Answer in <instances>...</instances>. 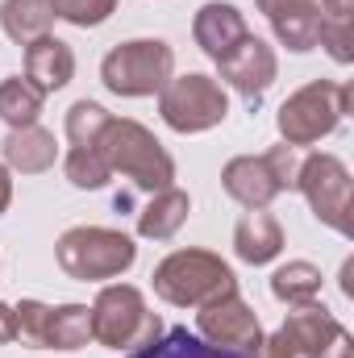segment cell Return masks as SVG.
Segmentation results:
<instances>
[{
	"instance_id": "8fae6325",
	"label": "cell",
	"mask_w": 354,
	"mask_h": 358,
	"mask_svg": "<svg viewBox=\"0 0 354 358\" xmlns=\"http://www.w3.org/2000/svg\"><path fill=\"white\" fill-rule=\"evenodd\" d=\"M279 334L288 338V346L296 350V358H351L354 342H351V329L325 308V304H296Z\"/></svg>"
},
{
	"instance_id": "6da1fadb",
	"label": "cell",
	"mask_w": 354,
	"mask_h": 358,
	"mask_svg": "<svg viewBox=\"0 0 354 358\" xmlns=\"http://www.w3.org/2000/svg\"><path fill=\"white\" fill-rule=\"evenodd\" d=\"M150 283H155V296L167 300L171 308H204V304H213V300L238 292L234 267H229L221 255L196 250V246L171 250V255L155 267Z\"/></svg>"
},
{
	"instance_id": "2e32d148",
	"label": "cell",
	"mask_w": 354,
	"mask_h": 358,
	"mask_svg": "<svg viewBox=\"0 0 354 358\" xmlns=\"http://www.w3.org/2000/svg\"><path fill=\"white\" fill-rule=\"evenodd\" d=\"M0 163L17 176H42L59 163V142L50 129L42 125H25V129H8V138L0 142Z\"/></svg>"
},
{
	"instance_id": "f546056e",
	"label": "cell",
	"mask_w": 354,
	"mask_h": 358,
	"mask_svg": "<svg viewBox=\"0 0 354 358\" xmlns=\"http://www.w3.org/2000/svg\"><path fill=\"white\" fill-rule=\"evenodd\" d=\"M8 204H13V171L0 163V217L8 213Z\"/></svg>"
},
{
	"instance_id": "ffe728a7",
	"label": "cell",
	"mask_w": 354,
	"mask_h": 358,
	"mask_svg": "<svg viewBox=\"0 0 354 358\" xmlns=\"http://www.w3.org/2000/svg\"><path fill=\"white\" fill-rule=\"evenodd\" d=\"M92 342V308L88 304H50L46 321V350H84Z\"/></svg>"
},
{
	"instance_id": "5b68a950",
	"label": "cell",
	"mask_w": 354,
	"mask_h": 358,
	"mask_svg": "<svg viewBox=\"0 0 354 358\" xmlns=\"http://www.w3.org/2000/svg\"><path fill=\"white\" fill-rule=\"evenodd\" d=\"M351 84H334V80H313L304 88H296L275 113V129L283 138V146H317L321 138H330L342 117L351 113Z\"/></svg>"
},
{
	"instance_id": "7c38bea8",
	"label": "cell",
	"mask_w": 354,
	"mask_h": 358,
	"mask_svg": "<svg viewBox=\"0 0 354 358\" xmlns=\"http://www.w3.org/2000/svg\"><path fill=\"white\" fill-rule=\"evenodd\" d=\"M217 71H221V88H234L250 108L263 100L271 84L279 80V59H275V50L267 46L263 38H255V34H246L225 59H217Z\"/></svg>"
},
{
	"instance_id": "9a60e30c",
	"label": "cell",
	"mask_w": 354,
	"mask_h": 358,
	"mask_svg": "<svg viewBox=\"0 0 354 358\" xmlns=\"http://www.w3.org/2000/svg\"><path fill=\"white\" fill-rule=\"evenodd\" d=\"M25 80L42 92V96L63 92L76 80V50L63 38H55V34L29 42L25 46Z\"/></svg>"
},
{
	"instance_id": "8992f818",
	"label": "cell",
	"mask_w": 354,
	"mask_h": 358,
	"mask_svg": "<svg viewBox=\"0 0 354 358\" xmlns=\"http://www.w3.org/2000/svg\"><path fill=\"white\" fill-rule=\"evenodd\" d=\"M171 76H176V50L163 38H129L100 59V84L125 100L159 96Z\"/></svg>"
},
{
	"instance_id": "44dd1931",
	"label": "cell",
	"mask_w": 354,
	"mask_h": 358,
	"mask_svg": "<svg viewBox=\"0 0 354 358\" xmlns=\"http://www.w3.org/2000/svg\"><path fill=\"white\" fill-rule=\"evenodd\" d=\"M321 283H325L321 279V267H313L304 259H292V263H283V267L271 275V296L279 304L296 308V304H313L321 296Z\"/></svg>"
},
{
	"instance_id": "3957f363",
	"label": "cell",
	"mask_w": 354,
	"mask_h": 358,
	"mask_svg": "<svg viewBox=\"0 0 354 358\" xmlns=\"http://www.w3.org/2000/svg\"><path fill=\"white\" fill-rule=\"evenodd\" d=\"M163 321L150 313L146 296L134 283H104L92 300V342L117 355H134L150 342H159Z\"/></svg>"
},
{
	"instance_id": "83f0119b",
	"label": "cell",
	"mask_w": 354,
	"mask_h": 358,
	"mask_svg": "<svg viewBox=\"0 0 354 358\" xmlns=\"http://www.w3.org/2000/svg\"><path fill=\"white\" fill-rule=\"evenodd\" d=\"M255 358H296V350H292V346H288V338L275 329L271 338H263V346H259V355H255Z\"/></svg>"
},
{
	"instance_id": "4dcf8cb0",
	"label": "cell",
	"mask_w": 354,
	"mask_h": 358,
	"mask_svg": "<svg viewBox=\"0 0 354 358\" xmlns=\"http://www.w3.org/2000/svg\"><path fill=\"white\" fill-rule=\"evenodd\" d=\"M351 275H354V263L346 259V263H342V292H346V296H354V283H351Z\"/></svg>"
},
{
	"instance_id": "e0dca14e",
	"label": "cell",
	"mask_w": 354,
	"mask_h": 358,
	"mask_svg": "<svg viewBox=\"0 0 354 358\" xmlns=\"http://www.w3.org/2000/svg\"><path fill=\"white\" fill-rule=\"evenodd\" d=\"M283 250V225L267 208H246V217L234 225V255L246 267H267Z\"/></svg>"
},
{
	"instance_id": "7a4b0ae2",
	"label": "cell",
	"mask_w": 354,
	"mask_h": 358,
	"mask_svg": "<svg viewBox=\"0 0 354 358\" xmlns=\"http://www.w3.org/2000/svg\"><path fill=\"white\" fill-rule=\"evenodd\" d=\"M100 155H104L113 176H125L142 192H163V187L176 183V159L134 117H113L108 121V129L100 138Z\"/></svg>"
},
{
	"instance_id": "4316f807",
	"label": "cell",
	"mask_w": 354,
	"mask_h": 358,
	"mask_svg": "<svg viewBox=\"0 0 354 358\" xmlns=\"http://www.w3.org/2000/svg\"><path fill=\"white\" fill-rule=\"evenodd\" d=\"M113 13H117V0H55V17L76 29H96Z\"/></svg>"
},
{
	"instance_id": "d6986e66",
	"label": "cell",
	"mask_w": 354,
	"mask_h": 358,
	"mask_svg": "<svg viewBox=\"0 0 354 358\" xmlns=\"http://www.w3.org/2000/svg\"><path fill=\"white\" fill-rule=\"evenodd\" d=\"M55 0H0V29L17 46H29L50 34L55 25Z\"/></svg>"
},
{
	"instance_id": "7402d4cb",
	"label": "cell",
	"mask_w": 354,
	"mask_h": 358,
	"mask_svg": "<svg viewBox=\"0 0 354 358\" xmlns=\"http://www.w3.org/2000/svg\"><path fill=\"white\" fill-rule=\"evenodd\" d=\"M42 104H46V96L34 88L25 76H8V80H0V121H4L8 129L38 125Z\"/></svg>"
},
{
	"instance_id": "cb8c5ba5",
	"label": "cell",
	"mask_w": 354,
	"mask_h": 358,
	"mask_svg": "<svg viewBox=\"0 0 354 358\" xmlns=\"http://www.w3.org/2000/svg\"><path fill=\"white\" fill-rule=\"evenodd\" d=\"M108 121H113V113H108L104 104H96V100H76V104L67 108V121H63V134H67L71 150H96L100 138H104V129H108Z\"/></svg>"
},
{
	"instance_id": "5bb4252c",
	"label": "cell",
	"mask_w": 354,
	"mask_h": 358,
	"mask_svg": "<svg viewBox=\"0 0 354 358\" xmlns=\"http://www.w3.org/2000/svg\"><path fill=\"white\" fill-rule=\"evenodd\" d=\"M246 34H250L246 13H242L238 4H229V0H208V4H200L196 17H192V38H196V46H200L213 63L225 59Z\"/></svg>"
},
{
	"instance_id": "ac0fdd59",
	"label": "cell",
	"mask_w": 354,
	"mask_h": 358,
	"mask_svg": "<svg viewBox=\"0 0 354 358\" xmlns=\"http://www.w3.org/2000/svg\"><path fill=\"white\" fill-rule=\"evenodd\" d=\"M187 213H192V196L183 187L171 183L163 192H150L146 208L138 213V238H146V242H171L183 229Z\"/></svg>"
},
{
	"instance_id": "ba28073f",
	"label": "cell",
	"mask_w": 354,
	"mask_h": 358,
	"mask_svg": "<svg viewBox=\"0 0 354 358\" xmlns=\"http://www.w3.org/2000/svg\"><path fill=\"white\" fill-rule=\"evenodd\" d=\"M159 117L167 129L176 134H204L225 125L229 117V92L221 88L213 76L204 71H187V76H171L167 88L159 92Z\"/></svg>"
},
{
	"instance_id": "52a82bcc",
	"label": "cell",
	"mask_w": 354,
	"mask_h": 358,
	"mask_svg": "<svg viewBox=\"0 0 354 358\" xmlns=\"http://www.w3.org/2000/svg\"><path fill=\"white\" fill-rule=\"evenodd\" d=\"M300 176V155L296 146H271L263 155H238L221 167V187L229 200H238L242 208H267L275 196L296 192Z\"/></svg>"
},
{
	"instance_id": "30bf717a",
	"label": "cell",
	"mask_w": 354,
	"mask_h": 358,
	"mask_svg": "<svg viewBox=\"0 0 354 358\" xmlns=\"http://www.w3.org/2000/svg\"><path fill=\"white\" fill-rule=\"evenodd\" d=\"M196 338H204L217 350H234V355L255 358L267 334H263V325H259V313L238 292H229V296L196 308Z\"/></svg>"
},
{
	"instance_id": "277c9868",
	"label": "cell",
	"mask_w": 354,
	"mask_h": 358,
	"mask_svg": "<svg viewBox=\"0 0 354 358\" xmlns=\"http://www.w3.org/2000/svg\"><path fill=\"white\" fill-rule=\"evenodd\" d=\"M55 259L67 279L104 283V279H121L138 263V246L129 234L108 229V225H71L55 242Z\"/></svg>"
},
{
	"instance_id": "f1b7e54d",
	"label": "cell",
	"mask_w": 354,
	"mask_h": 358,
	"mask_svg": "<svg viewBox=\"0 0 354 358\" xmlns=\"http://www.w3.org/2000/svg\"><path fill=\"white\" fill-rule=\"evenodd\" d=\"M17 342V317H13V304L0 300V346Z\"/></svg>"
},
{
	"instance_id": "9c48e42d",
	"label": "cell",
	"mask_w": 354,
	"mask_h": 358,
	"mask_svg": "<svg viewBox=\"0 0 354 358\" xmlns=\"http://www.w3.org/2000/svg\"><path fill=\"white\" fill-rule=\"evenodd\" d=\"M296 192L309 200V208L321 225L351 238V167L338 155H325V150L304 155L300 176H296Z\"/></svg>"
},
{
	"instance_id": "603a6c76",
	"label": "cell",
	"mask_w": 354,
	"mask_h": 358,
	"mask_svg": "<svg viewBox=\"0 0 354 358\" xmlns=\"http://www.w3.org/2000/svg\"><path fill=\"white\" fill-rule=\"evenodd\" d=\"M125 358H246V355L217 350V346H208L204 338H196L187 329H163L159 342H150V346H142V350H134Z\"/></svg>"
},
{
	"instance_id": "484cf974",
	"label": "cell",
	"mask_w": 354,
	"mask_h": 358,
	"mask_svg": "<svg viewBox=\"0 0 354 358\" xmlns=\"http://www.w3.org/2000/svg\"><path fill=\"white\" fill-rule=\"evenodd\" d=\"M13 317H17V342H21V346H34V350H46L50 304H42V300H21V304H13Z\"/></svg>"
},
{
	"instance_id": "d4e9b609",
	"label": "cell",
	"mask_w": 354,
	"mask_h": 358,
	"mask_svg": "<svg viewBox=\"0 0 354 358\" xmlns=\"http://www.w3.org/2000/svg\"><path fill=\"white\" fill-rule=\"evenodd\" d=\"M63 176L71 187H80V192H100V187H108V163H104V155H100V146L96 150H67V159H63Z\"/></svg>"
},
{
	"instance_id": "4fadbf2b",
	"label": "cell",
	"mask_w": 354,
	"mask_h": 358,
	"mask_svg": "<svg viewBox=\"0 0 354 358\" xmlns=\"http://www.w3.org/2000/svg\"><path fill=\"white\" fill-rule=\"evenodd\" d=\"M259 13L271 21L279 46L309 55L317 50V34H321V0H255Z\"/></svg>"
}]
</instances>
